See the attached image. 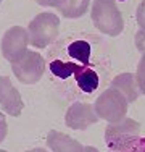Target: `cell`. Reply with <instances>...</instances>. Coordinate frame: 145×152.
Instances as JSON below:
<instances>
[{
	"instance_id": "cell-20",
	"label": "cell",
	"mask_w": 145,
	"mask_h": 152,
	"mask_svg": "<svg viewBox=\"0 0 145 152\" xmlns=\"http://www.w3.org/2000/svg\"><path fill=\"white\" fill-rule=\"evenodd\" d=\"M36 2L42 7H55V8H60L66 0H36Z\"/></svg>"
},
{
	"instance_id": "cell-4",
	"label": "cell",
	"mask_w": 145,
	"mask_h": 152,
	"mask_svg": "<svg viewBox=\"0 0 145 152\" xmlns=\"http://www.w3.org/2000/svg\"><path fill=\"white\" fill-rule=\"evenodd\" d=\"M128 105H129L128 99L118 89L110 88L97 97L94 108H95L97 115L102 120H107L108 123H118L123 118H126Z\"/></svg>"
},
{
	"instance_id": "cell-17",
	"label": "cell",
	"mask_w": 145,
	"mask_h": 152,
	"mask_svg": "<svg viewBox=\"0 0 145 152\" xmlns=\"http://www.w3.org/2000/svg\"><path fill=\"white\" fill-rule=\"evenodd\" d=\"M136 47L139 52L145 53V31L139 29L136 32Z\"/></svg>"
},
{
	"instance_id": "cell-10",
	"label": "cell",
	"mask_w": 145,
	"mask_h": 152,
	"mask_svg": "<svg viewBox=\"0 0 145 152\" xmlns=\"http://www.w3.org/2000/svg\"><path fill=\"white\" fill-rule=\"evenodd\" d=\"M111 88L113 89H118L123 96L128 99V102H136L137 97H139V86H137V81H136V75L132 73H121L118 75L116 78L111 81Z\"/></svg>"
},
{
	"instance_id": "cell-3",
	"label": "cell",
	"mask_w": 145,
	"mask_h": 152,
	"mask_svg": "<svg viewBox=\"0 0 145 152\" xmlns=\"http://www.w3.org/2000/svg\"><path fill=\"white\" fill-rule=\"evenodd\" d=\"M60 29V18L55 13H39L32 18V21L28 26V37L29 44L36 49H44L50 45L58 37Z\"/></svg>"
},
{
	"instance_id": "cell-24",
	"label": "cell",
	"mask_w": 145,
	"mask_h": 152,
	"mask_svg": "<svg viewBox=\"0 0 145 152\" xmlns=\"http://www.w3.org/2000/svg\"><path fill=\"white\" fill-rule=\"evenodd\" d=\"M0 3H2V0H0Z\"/></svg>"
},
{
	"instance_id": "cell-13",
	"label": "cell",
	"mask_w": 145,
	"mask_h": 152,
	"mask_svg": "<svg viewBox=\"0 0 145 152\" xmlns=\"http://www.w3.org/2000/svg\"><path fill=\"white\" fill-rule=\"evenodd\" d=\"M82 66L86 65H81V63H65L61 60H53L50 63V70L55 76H60V78H70L72 76V73H78V71L82 70Z\"/></svg>"
},
{
	"instance_id": "cell-18",
	"label": "cell",
	"mask_w": 145,
	"mask_h": 152,
	"mask_svg": "<svg viewBox=\"0 0 145 152\" xmlns=\"http://www.w3.org/2000/svg\"><path fill=\"white\" fill-rule=\"evenodd\" d=\"M7 134H8V125H7V118H5V115L0 112V142H2V141L7 137Z\"/></svg>"
},
{
	"instance_id": "cell-1",
	"label": "cell",
	"mask_w": 145,
	"mask_h": 152,
	"mask_svg": "<svg viewBox=\"0 0 145 152\" xmlns=\"http://www.w3.org/2000/svg\"><path fill=\"white\" fill-rule=\"evenodd\" d=\"M95 28L107 36H119L124 29V20L115 0H94L90 12Z\"/></svg>"
},
{
	"instance_id": "cell-7",
	"label": "cell",
	"mask_w": 145,
	"mask_h": 152,
	"mask_svg": "<svg viewBox=\"0 0 145 152\" xmlns=\"http://www.w3.org/2000/svg\"><path fill=\"white\" fill-rule=\"evenodd\" d=\"M99 120L100 118L94 105L86 102H74L66 110V115H65L66 126L72 129H87L90 125L97 123Z\"/></svg>"
},
{
	"instance_id": "cell-16",
	"label": "cell",
	"mask_w": 145,
	"mask_h": 152,
	"mask_svg": "<svg viewBox=\"0 0 145 152\" xmlns=\"http://www.w3.org/2000/svg\"><path fill=\"white\" fill-rule=\"evenodd\" d=\"M136 18H137V24L140 26V29L145 31V0H142L139 3V7H137Z\"/></svg>"
},
{
	"instance_id": "cell-5",
	"label": "cell",
	"mask_w": 145,
	"mask_h": 152,
	"mask_svg": "<svg viewBox=\"0 0 145 152\" xmlns=\"http://www.w3.org/2000/svg\"><path fill=\"white\" fill-rule=\"evenodd\" d=\"M12 71L18 78V81H21L23 84H34L44 76L45 61L39 52L28 50L21 60L12 63Z\"/></svg>"
},
{
	"instance_id": "cell-21",
	"label": "cell",
	"mask_w": 145,
	"mask_h": 152,
	"mask_svg": "<svg viewBox=\"0 0 145 152\" xmlns=\"http://www.w3.org/2000/svg\"><path fill=\"white\" fill-rule=\"evenodd\" d=\"M86 152H100V151L95 149L94 146H86Z\"/></svg>"
},
{
	"instance_id": "cell-14",
	"label": "cell",
	"mask_w": 145,
	"mask_h": 152,
	"mask_svg": "<svg viewBox=\"0 0 145 152\" xmlns=\"http://www.w3.org/2000/svg\"><path fill=\"white\" fill-rule=\"evenodd\" d=\"M70 55L72 57V58L79 60L81 61V65H86L89 63V58H90V45L87 44V42L84 41H76L72 42V44L70 45Z\"/></svg>"
},
{
	"instance_id": "cell-22",
	"label": "cell",
	"mask_w": 145,
	"mask_h": 152,
	"mask_svg": "<svg viewBox=\"0 0 145 152\" xmlns=\"http://www.w3.org/2000/svg\"><path fill=\"white\" fill-rule=\"evenodd\" d=\"M28 152H49V151L42 149V147H36V149H31V151H28Z\"/></svg>"
},
{
	"instance_id": "cell-12",
	"label": "cell",
	"mask_w": 145,
	"mask_h": 152,
	"mask_svg": "<svg viewBox=\"0 0 145 152\" xmlns=\"http://www.w3.org/2000/svg\"><path fill=\"white\" fill-rule=\"evenodd\" d=\"M76 81L84 92H94L99 88V76L89 66H82V70L76 73Z\"/></svg>"
},
{
	"instance_id": "cell-23",
	"label": "cell",
	"mask_w": 145,
	"mask_h": 152,
	"mask_svg": "<svg viewBox=\"0 0 145 152\" xmlns=\"http://www.w3.org/2000/svg\"><path fill=\"white\" fill-rule=\"evenodd\" d=\"M0 152H7V151H2V149H0Z\"/></svg>"
},
{
	"instance_id": "cell-11",
	"label": "cell",
	"mask_w": 145,
	"mask_h": 152,
	"mask_svg": "<svg viewBox=\"0 0 145 152\" xmlns=\"http://www.w3.org/2000/svg\"><path fill=\"white\" fill-rule=\"evenodd\" d=\"M89 5H90V0H66L58 10L65 18L74 20V18H81L89 10Z\"/></svg>"
},
{
	"instance_id": "cell-19",
	"label": "cell",
	"mask_w": 145,
	"mask_h": 152,
	"mask_svg": "<svg viewBox=\"0 0 145 152\" xmlns=\"http://www.w3.org/2000/svg\"><path fill=\"white\" fill-rule=\"evenodd\" d=\"M124 152H145V137H139L136 141V144Z\"/></svg>"
},
{
	"instance_id": "cell-8",
	"label": "cell",
	"mask_w": 145,
	"mask_h": 152,
	"mask_svg": "<svg viewBox=\"0 0 145 152\" xmlns=\"http://www.w3.org/2000/svg\"><path fill=\"white\" fill-rule=\"evenodd\" d=\"M0 107L7 115L12 117H20L24 108L21 94L12 84L8 76H0Z\"/></svg>"
},
{
	"instance_id": "cell-15",
	"label": "cell",
	"mask_w": 145,
	"mask_h": 152,
	"mask_svg": "<svg viewBox=\"0 0 145 152\" xmlns=\"http://www.w3.org/2000/svg\"><path fill=\"white\" fill-rule=\"evenodd\" d=\"M136 81L139 86L140 94H145V53H142L139 65H137V73H136Z\"/></svg>"
},
{
	"instance_id": "cell-9",
	"label": "cell",
	"mask_w": 145,
	"mask_h": 152,
	"mask_svg": "<svg viewBox=\"0 0 145 152\" xmlns=\"http://www.w3.org/2000/svg\"><path fill=\"white\" fill-rule=\"evenodd\" d=\"M47 146L53 152H86V147L79 141L55 129L49 131L47 134Z\"/></svg>"
},
{
	"instance_id": "cell-6",
	"label": "cell",
	"mask_w": 145,
	"mask_h": 152,
	"mask_svg": "<svg viewBox=\"0 0 145 152\" xmlns=\"http://www.w3.org/2000/svg\"><path fill=\"white\" fill-rule=\"evenodd\" d=\"M28 44V29H24L23 26H13L7 29L2 37V55L8 61L14 63L26 55Z\"/></svg>"
},
{
	"instance_id": "cell-2",
	"label": "cell",
	"mask_w": 145,
	"mask_h": 152,
	"mask_svg": "<svg viewBox=\"0 0 145 152\" xmlns=\"http://www.w3.org/2000/svg\"><path fill=\"white\" fill-rule=\"evenodd\" d=\"M142 126L132 118H123L118 123H110L105 129L107 146L113 152H124L136 144L140 137Z\"/></svg>"
}]
</instances>
